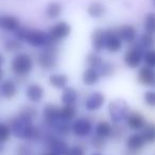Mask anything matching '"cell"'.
<instances>
[{
	"label": "cell",
	"mask_w": 155,
	"mask_h": 155,
	"mask_svg": "<svg viewBox=\"0 0 155 155\" xmlns=\"http://www.w3.org/2000/svg\"><path fill=\"white\" fill-rule=\"evenodd\" d=\"M144 144H146V142L143 141L140 133H137V132L131 134L125 140V146H127V150L135 151V152H138V151L141 150L144 147Z\"/></svg>",
	"instance_id": "20"
},
{
	"label": "cell",
	"mask_w": 155,
	"mask_h": 155,
	"mask_svg": "<svg viewBox=\"0 0 155 155\" xmlns=\"http://www.w3.org/2000/svg\"><path fill=\"white\" fill-rule=\"evenodd\" d=\"M22 41H18L17 38H9L5 41L3 44V49L8 52V53H18L20 50L22 49Z\"/></svg>",
	"instance_id": "28"
},
{
	"label": "cell",
	"mask_w": 155,
	"mask_h": 155,
	"mask_svg": "<svg viewBox=\"0 0 155 155\" xmlns=\"http://www.w3.org/2000/svg\"><path fill=\"white\" fill-rule=\"evenodd\" d=\"M64 155H85V149L80 144L69 147Z\"/></svg>",
	"instance_id": "39"
},
{
	"label": "cell",
	"mask_w": 155,
	"mask_h": 155,
	"mask_svg": "<svg viewBox=\"0 0 155 155\" xmlns=\"http://www.w3.org/2000/svg\"><path fill=\"white\" fill-rule=\"evenodd\" d=\"M122 41L117 35L115 29L105 30V39H104V49L110 53H118L122 49Z\"/></svg>",
	"instance_id": "10"
},
{
	"label": "cell",
	"mask_w": 155,
	"mask_h": 155,
	"mask_svg": "<svg viewBox=\"0 0 155 155\" xmlns=\"http://www.w3.org/2000/svg\"><path fill=\"white\" fill-rule=\"evenodd\" d=\"M17 83L14 79H5L0 82V97L12 100L17 95Z\"/></svg>",
	"instance_id": "13"
},
{
	"label": "cell",
	"mask_w": 155,
	"mask_h": 155,
	"mask_svg": "<svg viewBox=\"0 0 155 155\" xmlns=\"http://www.w3.org/2000/svg\"><path fill=\"white\" fill-rule=\"evenodd\" d=\"M25 41L28 43L31 47L34 48H44L47 45L51 44L48 33L39 29H30L27 32Z\"/></svg>",
	"instance_id": "8"
},
{
	"label": "cell",
	"mask_w": 155,
	"mask_h": 155,
	"mask_svg": "<svg viewBox=\"0 0 155 155\" xmlns=\"http://www.w3.org/2000/svg\"><path fill=\"white\" fill-rule=\"evenodd\" d=\"M94 132H95V135L108 139L110 136V133H112V124L110 122H107V121H100V122L97 123L96 127L94 129Z\"/></svg>",
	"instance_id": "27"
},
{
	"label": "cell",
	"mask_w": 155,
	"mask_h": 155,
	"mask_svg": "<svg viewBox=\"0 0 155 155\" xmlns=\"http://www.w3.org/2000/svg\"><path fill=\"white\" fill-rule=\"evenodd\" d=\"M79 97V94L75 88L71 86H66L63 88L62 95H61V102L64 105H75V102Z\"/></svg>",
	"instance_id": "22"
},
{
	"label": "cell",
	"mask_w": 155,
	"mask_h": 155,
	"mask_svg": "<svg viewBox=\"0 0 155 155\" xmlns=\"http://www.w3.org/2000/svg\"><path fill=\"white\" fill-rule=\"evenodd\" d=\"M103 62V58L98 54V52H89L87 53L86 58H85V63L88 67H91V68H96L100 66V64Z\"/></svg>",
	"instance_id": "32"
},
{
	"label": "cell",
	"mask_w": 155,
	"mask_h": 155,
	"mask_svg": "<svg viewBox=\"0 0 155 155\" xmlns=\"http://www.w3.org/2000/svg\"><path fill=\"white\" fill-rule=\"evenodd\" d=\"M0 99H1V97H0Z\"/></svg>",
	"instance_id": "49"
},
{
	"label": "cell",
	"mask_w": 155,
	"mask_h": 155,
	"mask_svg": "<svg viewBox=\"0 0 155 155\" xmlns=\"http://www.w3.org/2000/svg\"><path fill=\"white\" fill-rule=\"evenodd\" d=\"M138 44H139L144 50L152 49V47L154 46V37H153V34L148 33V32L142 33L139 37Z\"/></svg>",
	"instance_id": "34"
},
{
	"label": "cell",
	"mask_w": 155,
	"mask_h": 155,
	"mask_svg": "<svg viewBox=\"0 0 155 155\" xmlns=\"http://www.w3.org/2000/svg\"><path fill=\"white\" fill-rule=\"evenodd\" d=\"M3 77H5V72H3L2 67H0V82L3 80Z\"/></svg>",
	"instance_id": "45"
},
{
	"label": "cell",
	"mask_w": 155,
	"mask_h": 155,
	"mask_svg": "<svg viewBox=\"0 0 155 155\" xmlns=\"http://www.w3.org/2000/svg\"><path fill=\"white\" fill-rule=\"evenodd\" d=\"M125 132L127 131L122 123H114V125H112V133H110V138H112L115 141H119L124 137Z\"/></svg>",
	"instance_id": "33"
},
{
	"label": "cell",
	"mask_w": 155,
	"mask_h": 155,
	"mask_svg": "<svg viewBox=\"0 0 155 155\" xmlns=\"http://www.w3.org/2000/svg\"><path fill=\"white\" fill-rule=\"evenodd\" d=\"M77 113L78 110L75 105H64L60 107V119L71 123V121L77 116Z\"/></svg>",
	"instance_id": "26"
},
{
	"label": "cell",
	"mask_w": 155,
	"mask_h": 155,
	"mask_svg": "<svg viewBox=\"0 0 155 155\" xmlns=\"http://www.w3.org/2000/svg\"><path fill=\"white\" fill-rule=\"evenodd\" d=\"M5 63V58L1 52H0V67H2V65Z\"/></svg>",
	"instance_id": "42"
},
{
	"label": "cell",
	"mask_w": 155,
	"mask_h": 155,
	"mask_svg": "<svg viewBox=\"0 0 155 155\" xmlns=\"http://www.w3.org/2000/svg\"><path fill=\"white\" fill-rule=\"evenodd\" d=\"M137 80L140 84L144 86L153 87L155 84V74L153 68H150L148 66L140 67L137 73Z\"/></svg>",
	"instance_id": "16"
},
{
	"label": "cell",
	"mask_w": 155,
	"mask_h": 155,
	"mask_svg": "<svg viewBox=\"0 0 155 155\" xmlns=\"http://www.w3.org/2000/svg\"><path fill=\"white\" fill-rule=\"evenodd\" d=\"M106 141H107V139L102 138V137L97 136V135L91 136V140H89L91 146L93 147V148H95L96 150H103V149H105Z\"/></svg>",
	"instance_id": "37"
},
{
	"label": "cell",
	"mask_w": 155,
	"mask_h": 155,
	"mask_svg": "<svg viewBox=\"0 0 155 155\" xmlns=\"http://www.w3.org/2000/svg\"><path fill=\"white\" fill-rule=\"evenodd\" d=\"M11 136V129H10L9 124L5 122H0V141L5 143L7 141H9Z\"/></svg>",
	"instance_id": "36"
},
{
	"label": "cell",
	"mask_w": 155,
	"mask_h": 155,
	"mask_svg": "<svg viewBox=\"0 0 155 155\" xmlns=\"http://www.w3.org/2000/svg\"><path fill=\"white\" fill-rule=\"evenodd\" d=\"M104 39H105V30L102 28H96L91 34V47L95 52H101L104 50Z\"/></svg>",
	"instance_id": "18"
},
{
	"label": "cell",
	"mask_w": 155,
	"mask_h": 155,
	"mask_svg": "<svg viewBox=\"0 0 155 155\" xmlns=\"http://www.w3.org/2000/svg\"><path fill=\"white\" fill-rule=\"evenodd\" d=\"M143 29L144 32L154 34L155 32V14L154 12H149L143 18Z\"/></svg>",
	"instance_id": "31"
},
{
	"label": "cell",
	"mask_w": 155,
	"mask_h": 155,
	"mask_svg": "<svg viewBox=\"0 0 155 155\" xmlns=\"http://www.w3.org/2000/svg\"><path fill=\"white\" fill-rule=\"evenodd\" d=\"M141 135L142 139L146 143H152L155 140V127L152 123H146L143 127L141 130Z\"/></svg>",
	"instance_id": "30"
},
{
	"label": "cell",
	"mask_w": 155,
	"mask_h": 155,
	"mask_svg": "<svg viewBox=\"0 0 155 155\" xmlns=\"http://www.w3.org/2000/svg\"><path fill=\"white\" fill-rule=\"evenodd\" d=\"M41 51L37 55V64L44 70H53L58 66V44L51 43L41 48Z\"/></svg>",
	"instance_id": "3"
},
{
	"label": "cell",
	"mask_w": 155,
	"mask_h": 155,
	"mask_svg": "<svg viewBox=\"0 0 155 155\" xmlns=\"http://www.w3.org/2000/svg\"><path fill=\"white\" fill-rule=\"evenodd\" d=\"M11 129V134L16 138L26 140L28 142H41L43 138V129L35 127L33 121L28 120L24 117L17 116L13 117L8 123Z\"/></svg>",
	"instance_id": "1"
},
{
	"label": "cell",
	"mask_w": 155,
	"mask_h": 155,
	"mask_svg": "<svg viewBox=\"0 0 155 155\" xmlns=\"http://www.w3.org/2000/svg\"><path fill=\"white\" fill-rule=\"evenodd\" d=\"M49 84L56 89H63L67 86L69 78L65 73H51L49 75Z\"/></svg>",
	"instance_id": "23"
},
{
	"label": "cell",
	"mask_w": 155,
	"mask_h": 155,
	"mask_svg": "<svg viewBox=\"0 0 155 155\" xmlns=\"http://www.w3.org/2000/svg\"><path fill=\"white\" fill-rule=\"evenodd\" d=\"M114 29L122 43L132 44L137 39V30L133 25L124 24Z\"/></svg>",
	"instance_id": "11"
},
{
	"label": "cell",
	"mask_w": 155,
	"mask_h": 155,
	"mask_svg": "<svg viewBox=\"0 0 155 155\" xmlns=\"http://www.w3.org/2000/svg\"><path fill=\"white\" fill-rule=\"evenodd\" d=\"M91 155H103V154H101V153H99V152H96V153H93Z\"/></svg>",
	"instance_id": "47"
},
{
	"label": "cell",
	"mask_w": 155,
	"mask_h": 155,
	"mask_svg": "<svg viewBox=\"0 0 155 155\" xmlns=\"http://www.w3.org/2000/svg\"><path fill=\"white\" fill-rule=\"evenodd\" d=\"M105 95L100 91H94L86 97L84 106L88 112H97L105 103Z\"/></svg>",
	"instance_id": "12"
},
{
	"label": "cell",
	"mask_w": 155,
	"mask_h": 155,
	"mask_svg": "<svg viewBox=\"0 0 155 155\" xmlns=\"http://www.w3.org/2000/svg\"><path fill=\"white\" fill-rule=\"evenodd\" d=\"M26 97L32 103H39L45 97V89L37 83H31L26 88Z\"/></svg>",
	"instance_id": "15"
},
{
	"label": "cell",
	"mask_w": 155,
	"mask_h": 155,
	"mask_svg": "<svg viewBox=\"0 0 155 155\" xmlns=\"http://www.w3.org/2000/svg\"><path fill=\"white\" fill-rule=\"evenodd\" d=\"M18 115L28 120L33 121L38 116V110L36 108V106L32 105V104H22L18 110Z\"/></svg>",
	"instance_id": "25"
},
{
	"label": "cell",
	"mask_w": 155,
	"mask_h": 155,
	"mask_svg": "<svg viewBox=\"0 0 155 155\" xmlns=\"http://www.w3.org/2000/svg\"><path fill=\"white\" fill-rule=\"evenodd\" d=\"M47 33L51 43L58 44L70 35L71 26L65 20H60V21L55 22L53 26L50 27Z\"/></svg>",
	"instance_id": "6"
},
{
	"label": "cell",
	"mask_w": 155,
	"mask_h": 155,
	"mask_svg": "<svg viewBox=\"0 0 155 155\" xmlns=\"http://www.w3.org/2000/svg\"><path fill=\"white\" fill-rule=\"evenodd\" d=\"M34 62L30 54L18 52L14 55L11 62V69L17 79H25L33 70Z\"/></svg>",
	"instance_id": "2"
},
{
	"label": "cell",
	"mask_w": 155,
	"mask_h": 155,
	"mask_svg": "<svg viewBox=\"0 0 155 155\" xmlns=\"http://www.w3.org/2000/svg\"><path fill=\"white\" fill-rule=\"evenodd\" d=\"M143 100L144 103L150 107H154L155 106V93L153 91H147L143 94Z\"/></svg>",
	"instance_id": "40"
},
{
	"label": "cell",
	"mask_w": 155,
	"mask_h": 155,
	"mask_svg": "<svg viewBox=\"0 0 155 155\" xmlns=\"http://www.w3.org/2000/svg\"><path fill=\"white\" fill-rule=\"evenodd\" d=\"M20 26H21L20 20L16 16L10 15V14H5V15L1 16L0 28L2 29L3 31H5V32L14 33Z\"/></svg>",
	"instance_id": "17"
},
{
	"label": "cell",
	"mask_w": 155,
	"mask_h": 155,
	"mask_svg": "<svg viewBox=\"0 0 155 155\" xmlns=\"http://www.w3.org/2000/svg\"><path fill=\"white\" fill-rule=\"evenodd\" d=\"M108 115L113 123H122L125 121L129 113L131 112L130 105L123 99H115L108 104Z\"/></svg>",
	"instance_id": "4"
},
{
	"label": "cell",
	"mask_w": 155,
	"mask_h": 155,
	"mask_svg": "<svg viewBox=\"0 0 155 155\" xmlns=\"http://www.w3.org/2000/svg\"><path fill=\"white\" fill-rule=\"evenodd\" d=\"M100 79H101L100 73L96 68L87 67L82 73V82L86 86H94V85L98 84Z\"/></svg>",
	"instance_id": "19"
},
{
	"label": "cell",
	"mask_w": 155,
	"mask_h": 155,
	"mask_svg": "<svg viewBox=\"0 0 155 155\" xmlns=\"http://www.w3.org/2000/svg\"><path fill=\"white\" fill-rule=\"evenodd\" d=\"M98 72L100 73V77L103 78H110L116 71V67L110 61H103V62L100 64V66L97 68Z\"/></svg>",
	"instance_id": "29"
},
{
	"label": "cell",
	"mask_w": 155,
	"mask_h": 155,
	"mask_svg": "<svg viewBox=\"0 0 155 155\" xmlns=\"http://www.w3.org/2000/svg\"><path fill=\"white\" fill-rule=\"evenodd\" d=\"M28 30H29V28H27V27L20 26L19 28L14 32V37L17 38L18 41H25V38H26Z\"/></svg>",
	"instance_id": "41"
},
{
	"label": "cell",
	"mask_w": 155,
	"mask_h": 155,
	"mask_svg": "<svg viewBox=\"0 0 155 155\" xmlns=\"http://www.w3.org/2000/svg\"><path fill=\"white\" fill-rule=\"evenodd\" d=\"M70 131L74 136L79 138H86L94 132V125L89 119L85 117L73 119L70 123Z\"/></svg>",
	"instance_id": "7"
},
{
	"label": "cell",
	"mask_w": 155,
	"mask_h": 155,
	"mask_svg": "<svg viewBox=\"0 0 155 155\" xmlns=\"http://www.w3.org/2000/svg\"><path fill=\"white\" fill-rule=\"evenodd\" d=\"M43 119L46 127L51 130L60 120V106L53 103H47L43 108Z\"/></svg>",
	"instance_id": "9"
},
{
	"label": "cell",
	"mask_w": 155,
	"mask_h": 155,
	"mask_svg": "<svg viewBox=\"0 0 155 155\" xmlns=\"http://www.w3.org/2000/svg\"><path fill=\"white\" fill-rule=\"evenodd\" d=\"M0 19H1V15H0Z\"/></svg>",
	"instance_id": "48"
},
{
	"label": "cell",
	"mask_w": 155,
	"mask_h": 155,
	"mask_svg": "<svg viewBox=\"0 0 155 155\" xmlns=\"http://www.w3.org/2000/svg\"><path fill=\"white\" fill-rule=\"evenodd\" d=\"M46 17L50 20H54L63 13V5L58 1H50L46 7Z\"/></svg>",
	"instance_id": "24"
},
{
	"label": "cell",
	"mask_w": 155,
	"mask_h": 155,
	"mask_svg": "<svg viewBox=\"0 0 155 155\" xmlns=\"http://www.w3.org/2000/svg\"><path fill=\"white\" fill-rule=\"evenodd\" d=\"M41 155H56V154L53 152H51V151H48V152H46V153H43Z\"/></svg>",
	"instance_id": "46"
},
{
	"label": "cell",
	"mask_w": 155,
	"mask_h": 155,
	"mask_svg": "<svg viewBox=\"0 0 155 155\" xmlns=\"http://www.w3.org/2000/svg\"><path fill=\"white\" fill-rule=\"evenodd\" d=\"M129 49L127 50V52L124 53L123 56V61H124V64L127 67L132 69H136L141 65L142 63V55H143V52L146 50L141 47V46L138 44V41H134V43L130 44Z\"/></svg>",
	"instance_id": "5"
},
{
	"label": "cell",
	"mask_w": 155,
	"mask_h": 155,
	"mask_svg": "<svg viewBox=\"0 0 155 155\" xmlns=\"http://www.w3.org/2000/svg\"><path fill=\"white\" fill-rule=\"evenodd\" d=\"M124 122H127V125L130 130L137 132V131H140V130L146 125L147 120L143 115H142V113L134 110V112L129 113V115H127Z\"/></svg>",
	"instance_id": "14"
},
{
	"label": "cell",
	"mask_w": 155,
	"mask_h": 155,
	"mask_svg": "<svg viewBox=\"0 0 155 155\" xmlns=\"http://www.w3.org/2000/svg\"><path fill=\"white\" fill-rule=\"evenodd\" d=\"M16 155H35V152L30 142H28V143L19 144L16 148Z\"/></svg>",
	"instance_id": "38"
},
{
	"label": "cell",
	"mask_w": 155,
	"mask_h": 155,
	"mask_svg": "<svg viewBox=\"0 0 155 155\" xmlns=\"http://www.w3.org/2000/svg\"><path fill=\"white\" fill-rule=\"evenodd\" d=\"M86 11L89 17L99 19L106 14V7L100 1H93L88 5Z\"/></svg>",
	"instance_id": "21"
},
{
	"label": "cell",
	"mask_w": 155,
	"mask_h": 155,
	"mask_svg": "<svg viewBox=\"0 0 155 155\" xmlns=\"http://www.w3.org/2000/svg\"><path fill=\"white\" fill-rule=\"evenodd\" d=\"M142 63L144 66H148L150 68L155 67V51L153 49H148L143 52L142 55Z\"/></svg>",
	"instance_id": "35"
},
{
	"label": "cell",
	"mask_w": 155,
	"mask_h": 155,
	"mask_svg": "<svg viewBox=\"0 0 155 155\" xmlns=\"http://www.w3.org/2000/svg\"><path fill=\"white\" fill-rule=\"evenodd\" d=\"M3 152H5V143L0 141V155H2Z\"/></svg>",
	"instance_id": "43"
},
{
	"label": "cell",
	"mask_w": 155,
	"mask_h": 155,
	"mask_svg": "<svg viewBox=\"0 0 155 155\" xmlns=\"http://www.w3.org/2000/svg\"><path fill=\"white\" fill-rule=\"evenodd\" d=\"M138 152H135V151H131V150H127V152L124 153V155H137Z\"/></svg>",
	"instance_id": "44"
}]
</instances>
